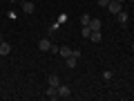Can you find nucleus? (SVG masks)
<instances>
[{
    "mask_svg": "<svg viewBox=\"0 0 134 101\" xmlns=\"http://www.w3.org/2000/svg\"><path fill=\"white\" fill-rule=\"evenodd\" d=\"M72 97V90H69V85H58V99H69Z\"/></svg>",
    "mask_w": 134,
    "mask_h": 101,
    "instance_id": "obj_1",
    "label": "nucleus"
},
{
    "mask_svg": "<svg viewBox=\"0 0 134 101\" xmlns=\"http://www.w3.org/2000/svg\"><path fill=\"white\" fill-rule=\"evenodd\" d=\"M107 11H110L112 16H116L121 11V2H116V0H110V5H107Z\"/></svg>",
    "mask_w": 134,
    "mask_h": 101,
    "instance_id": "obj_2",
    "label": "nucleus"
},
{
    "mask_svg": "<svg viewBox=\"0 0 134 101\" xmlns=\"http://www.w3.org/2000/svg\"><path fill=\"white\" fill-rule=\"evenodd\" d=\"M38 49L40 52H49V49H52V41L49 38H40L38 41Z\"/></svg>",
    "mask_w": 134,
    "mask_h": 101,
    "instance_id": "obj_3",
    "label": "nucleus"
},
{
    "mask_svg": "<svg viewBox=\"0 0 134 101\" xmlns=\"http://www.w3.org/2000/svg\"><path fill=\"white\" fill-rule=\"evenodd\" d=\"M20 5H23V11H25V14H34V11H36V5H31L29 0H23Z\"/></svg>",
    "mask_w": 134,
    "mask_h": 101,
    "instance_id": "obj_4",
    "label": "nucleus"
},
{
    "mask_svg": "<svg viewBox=\"0 0 134 101\" xmlns=\"http://www.w3.org/2000/svg\"><path fill=\"white\" fill-rule=\"evenodd\" d=\"M45 97H47V99H58V88L49 85V88H47V92H45Z\"/></svg>",
    "mask_w": 134,
    "mask_h": 101,
    "instance_id": "obj_5",
    "label": "nucleus"
},
{
    "mask_svg": "<svg viewBox=\"0 0 134 101\" xmlns=\"http://www.w3.org/2000/svg\"><path fill=\"white\" fill-rule=\"evenodd\" d=\"M100 25H103V20H98V18H92V20H90L92 32H100Z\"/></svg>",
    "mask_w": 134,
    "mask_h": 101,
    "instance_id": "obj_6",
    "label": "nucleus"
},
{
    "mask_svg": "<svg viewBox=\"0 0 134 101\" xmlns=\"http://www.w3.org/2000/svg\"><path fill=\"white\" fill-rule=\"evenodd\" d=\"M116 18H119V23H121V25H125V23L130 20V14H127V11H123V9H121L119 14H116Z\"/></svg>",
    "mask_w": 134,
    "mask_h": 101,
    "instance_id": "obj_7",
    "label": "nucleus"
},
{
    "mask_svg": "<svg viewBox=\"0 0 134 101\" xmlns=\"http://www.w3.org/2000/svg\"><path fill=\"white\" fill-rule=\"evenodd\" d=\"M9 52H11V45L2 41V43H0V56H7V54H9Z\"/></svg>",
    "mask_w": 134,
    "mask_h": 101,
    "instance_id": "obj_8",
    "label": "nucleus"
},
{
    "mask_svg": "<svg viewBox=\"0 0 134 101\" xmlns=\"http://www.w3.org/2000/svg\"><path fill=\"white\" fill-rule=\"evenodd\" d=\"M58 54H60V56H72V47H69V45H63V47L60 49H58Z\"/></svg>",
    "mask_w": 134,
    "mask_h": 101,
    "instance_id": "obj_9",
    "label": "nucleus"
},
{
    "mask_svg": "<svg viewBox=\"0 0 134 101\" xmlns=\"http://www.w3.org/2000/svg\"><path fill=\"white\" fill-rule=\"evenodd\" d=\"M81 34H83V38H85V41H90V36H92V27H90V25H83Z\"/></svg>",
    "mask_w": 134,
    "mask_h": 101,
    "instance_id": "obj_10",
    "label": "nucleus"
},
{
    "mask_svg": "<svg viewBox=\"0 0 134 101\" xmlns=\"http://www.w3.org/2000/svg\"><path fill=\"white\" fill-rule=\"evenodd\" d=\"M49 85L58 88V85H60V77H56V74H49Z\"/></svg>",
    "mask_w": 134,
    "mask_h": 101,
    "instance_id": "obj_11",
    "label": "nucleus"
},
{
    "mask_svg": "<svg viewBox=\"0 0 134 101\" xmlns=\"http://www.w3.org/2000/svg\"><path fill=\"white\" fill-rule=\"evenodd\" d=\"M90 41H92V43H100V32H92Z\"/></svg>",
    "mask_w": 134,
    "mask_h": 101,
    "instance_id": "obj_12",
    "label": "nucleus"
},
{
    "mask_svg": "<svg viewBox=\"0 0 134 101\" xmlns=\"http://www.w3.org/2000/svg\"><path fill=\"white\" fill-rule=\"evenodd\" d=\"M67 67H69V70L76 67V58H74V56H67Z\"/></svg>",
    "mask_w": 134,
    "mask_h": 101,
    "instance_id": "obj_13",
    "label": "nucleus"
},
{
    "mask_svg": "<svg viewBox=\"0 0 134 101\" xmlns=\"http://www.w3.org/2000/svg\"><path fill=\"white\" fill-rule=\"evenodd\" d=\"M90 20H92L90 14H83V16H81V23H83V25H90Z\"/></svg>",
    "mask_w": 134,
    "mask_h": 101,
    "instance_id": "obj_14",
    "label": "nucleus"
},
{
    "mask_svg": "<svg viewBox=\"0 0 134 101\" xmlns=\"http://www.w3.org/2000/svg\"><path fill=\"white\" fill-rule=\"evenodd\" d=\"M103 79H105V81H110V79H112V72H110V70H105V72H103Z\"/></svg>",
    "mask_w": 134,
    "mask_h": 101,
    "instance_id": "obj_15",
    "label": "nucleus"
},
{
    "mask_svg": "<svg viewBox=\"0 0 134 101\" xmlns=\"http://www.w3.org/2000/svg\"><path fill=\"white\" fill-rule=\"evenodd\" d=\"M110 5V0H98V7H107Z\"/></svg>",
    "mask_w": 134,
    "mask_h": 101,
    "instance_id": "obj_16",
    "label": "nucleus"
},
{
    "mask_svg": "<svg viewBox=\"0 0 134 101\" xmlns=\"http://www.w3.org/2000/svg\"><path fill=\"white\" fill-rule=\"evenodd\" d=\"M9 2H11V5H16V2H20V0H9Z\"/></svg>",
    "mask_w": 134,
    "mask_h": 101,
    "instance_id": "obj_17",
    "label": "nucleus"
},
{
    "mask_svg": "<svg viewBox=\"0 0 134 101\" xmlns=\"http://www.w3.org/2000/svg\"><path fill=\"white\" fill-rule=\"evenodd\" d=\"M116 2H121V5H123V2H125V0H116Z\"/></svg>",
    "mask_w": 134,
    "mask_h": 101,
    "instance_id": "obj_18",
    "label": "nucleus"
},
{
    "mask_svg": "<svg viewBox=\"0 0 134 101\" xmlns=\"http://www.w3.org/2000/svg\"><path fill=\"white\" fill-rule=\"evenodd\" d=\"M0 43H2V34H0Z\"/></svg>",
    "mask_w": 134,
    "mask_h": 101,
    "instance_id": "obj_19",
    "label": "nucleus"
},
{
    "mask_svg": "<svg viewBox=\"0 0 134 101\" xmlns=\"http://www.w3.org/2000/svg\"><path fill=\"white\" fill-rule=\"evenodd\" d=\"M132 49H134V43H132Z\"/></svg>",
    "mask_w": 134,
    "mask_h": 101,
    "instance_id": "obj_20",
    "label": "nucleus"
},
{
    "mask_svg": "<svg viewBox=\"0 0 134 101\" xmlns=\"http://www.w3.org/2000/svg\"><path fill=\"white\" fill-rule=\"evenodd\" d=\"M130 2H134V0H130Z\"/></svg>",
    "mask_w": 134,
    "mask_h": 101,
    "instance_id": "obj_21",
    "label": "nucleus"
}]
</instances>
